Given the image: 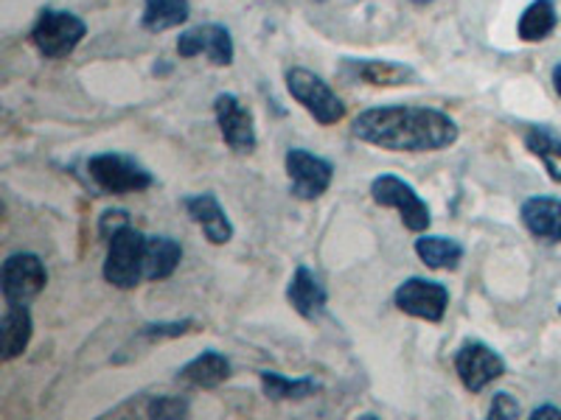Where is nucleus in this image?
I'll return each instance as SVG.
<instances>
[{"instance_id": "f257e3e1", "label": "nucleus", "mask_w": 561, "mask_h": 420, "mask_svg": "<svg viewBox=\"0 0 561 420\" xmlns=\"http://www.w3.org/2000/svg\"><path fill=\"white\" fill-rule=\"evenodd\" d=\"M351 135L385 152H440L460 138V129L447 113L435 107L390 104L359 113Z\"/></svg>"}, {"instance_id": "f03ea898", "label": "nucleus", "mask_w": 561, "mask_h": 420, "mask_svg": "<svg viewBox=\"0 0 561 420\" xmlns=\"http://www.w3.org/2000/svg\"><path fill=\"white\" fill-rule=\"evenodd\" d=\"M28 37L45 59H65L88 37V23L65 9H43L34 20Z\"/></svg>"}, {"instance_id": "7ed1b4c3", "label": "nucleus", "mask_w": 561, "mask_h": 420, "mask_svg": "<svg viewBox=\"0 0 561 420\" xmlns=\"http://www.w3.org/2000/svg\"><path fill=\"white\" fill-rule=\"evenodd\" d=\"M88 174L99 191L113 194V197H122V194H140L154 185V177L149 168H144L138 160L118 152L93 154V158L88 160Z\"/></svg>"}, {"instance_id": "20e7f679", "label": "nucleus", "mask_w": 561, "mask_h": 420, "mask_svg": "<svg viewBox=\"0 0 561 420\" xmlns=\"http://www.w3.org/2000/svg\"><path fill=\"white\" fill-rule=\"evenodd\" d=\"M287 90L289 96L312 115L320 127H332V124L343 121L345 118V104L343 98L329 88V82L312 73L307 68H293L287 70Z\"/></svg>"}, {"instance_id": "39448f33", "label": "nucleus", "mask_w": 561, "mask_h": 420, "mask_svg": "<svg viewBox=\"0 0 561 420\" xmlns=\"http://www.w3.org/2000/svg\"><path fill=\"white\" fill-rule=\"evenodd\" d=\"M144 247L147 236L133 224L115 233L107 242V261H104V280L115 289H135L144 280Z\"/></svg>"}, {"instance_id": "423d86ee", "label": "nucleus", "mask_w": 561, "mask_h": 420, "mask_svg": "<svg viewBox=\"0 0 561 420\" xmlns=\"http://www.w3.org/2000/svg\"><path fill=\"white\" fill-rule=\"evenodd\" d=\"M370 199L382 208L399 210V217L410 233H424L433 222L430 205L419 197L413 185L404 183L402 177H393V174H382L370 183Z\"/></svg>"}, {"instance_id": "0eeeda50", "label": "nucleus", "mask_w": 561, "mask_h": 420, "mask_svg": "<svg viewBox=\"0 0 561 420\" xmlns=\"http://www.w3.org/2000/svg\"><path fill=\"white\" fill-rule=\"evenodd\" d=\"M48 283V269L34 253H14L0 269V292L7 303H28Z\"/></svg>"}, {"instance_id": "6e6552de", "label": "nucleus", "mask_w": 561, "mask_h": 420, "mask_svg": "<svg viewBox=\"0 0 561 420\" xmlns=\"http://www.w3.org/2000/svg\"><path fill=\"white\" fill-rule=\"evenodd\" d=\"M284 166H287L289 191H293V197L304 199V202L323 197L334 179L332 163L320 158V154L307 152V149H289L287 158H284Z\"/></svg>"}, {"instance_id": "1a4fd4ad", "label": "nucleus", "mask_w": 561, "mask_h": 420, "mask_svg": "<svg viewBox=\"0 0 561 420\" xmlns=\"http://www.w3.org/2000/svg\"><path fill=\"white\" fill-rule=\"evenodd\" d=\"M393 303L399 312L410 314V317L440 323L449 308V289L438 280L408 278L393 292Z\"/></svg>"}, {"instance_id": "9d476101", "label": "nucleus", "mask_w": 561, "mask_h": 420, "mask_svg": "<svg viewBox=\"0 0 561 420\" xmlns=\"http://www.w3.org/2000/svg\"><path fill=\"white\" fill-rule=\"evenodd\" d=\"M455 370L469 393H483L489 384L505 376V359L491 345L469 339L455 353Z\"/></svg>"}, {"instance_id": "9b49d317", "label": "nucleus", "mask_w": 561, "mask_h": 420, "mask_svg": "<svg viewBox=\"0 0 561 420\" xmlns=\"http://www.w3.org/2000/svg\"><path fill=\"white\" fill-rule=\"evenodd\" d=\"M214 115H217L219 132H222L225 143H228L233 152H253L255 143H259L253 113H250L233 93H219V96L214 98Z\"/></svg>"}, {"instance_id": "f8f14e48", "label": "nucleus", "mask_w": 561, "mask_h": 420, "mask_svg": "<svg viewBox=\"0 0 561 420\" xmlns=\"http://www.w3.org/2000/svg\"><path fill=\"white\" fill-rule=\"evenodd\" d=\"M178 54L183 59L205 54L210 65L228 68L233 57H237V48H233V37H230L228 28L219 26V23H203V26H194L180 34Z\"/></svg>"}, {"instance_id": "ddd939ff", "label": "nucleus", "mask_w": 561, "mask_h": 420, "mask_svg": "<svg viewBox=\"0 0 561 420\" xmlns=\"http://www.w3.org/2000/svg\"><path fill=\"white\" fill-rule=\"evenodd\" d=\"M340 73L351 82H365L374 88H402L419 82V73L410 65L390 62V59H345Z\"/></svg>"}, {"instance_id": "4468645a", "label": "nucleus", "mask_w": 561, "mask_h": 420, "mask_svg": "<svg viewBox=\"0 0 561 420\" xmlns=\"http://www.w3.org/2000/svg\"><path fill=\"white\" fill-rule=\"evenodd\" d=\"M185 213L192 217L194 224H199L210 244H228L233 238V224H230L228 213L219 205L214 194H194V197L183 199Z\"/></svg>"}, {"instance_id": "2eb2a0df", "label": "nucleus", "mask_w": 561, "mask_h": 420, "mask_svg": "<svg viewBox=\"0 0 561 420\" xmlns=\"http://www.w3.org/2000/svg\"><path fill=\"white\" fill-rule=\"evenodd\" d=\"M34 319L28 312V303H7V312L0 319V359L3 362H14L23 357L32 342Z\"/></svg>"}, {"instance_id": "dca6fc26", "label": "nucleus", "mask_w": 561, "mask_h": 420, "mask_svg": "<svg viewBox=\"0 0 561 420\" xmlns=\"http://www.w3.org/2000/svg\"><path fill=\"white\" fill-rule=\"evenodd\" d=\"M523 224L530 236L545 244L561 242V199L556 197H530L523 202Z\"/></svg>"}, {"instance_id": "f3484780", "label": "nucleus", "mask_w": 561, "mask_h": 420, "mask_svg": "<svg viewBox=\"0 0 561 420\" xmlns=\"http://www.w3.org/2000/svg\"><path fill=\"white\" fill-rule=\"evenodd\" d=\"M287 300L289 306L300 314L304 319H318L325 312V303H329V294H325L323 283L318 280V275L309 267L295 269L293 280L287 287Z\"/></svg>"}, {"instance_id": "a211bd4d", "label": "nucleus", "mask_w": 561, "mask_h": 420, "mask_svg": "<svg viewBox=\"0 0 561 420\" xmlns=\"http://www.w3.org/2000/svg\"><path fill=\"white\" fill-rule=\"evenodd\" d=\"M183 261V247L172 236H147L144 247V278L167 280Z\"/></svg>"}, {"instance_id": "6ab92c4d", "label": "nucleus", "mask_w": 561, "mask_h": 420, "mask_svg": "<svg viewBox=\"0 0 561 420\" xmlns=\"http://www.w3.org/2000/svg\"><path fill=\"white\" fill-rule=\"evenodd\" d=\"M230 376V362L217 353V350H203L199 357H194L192 362L180 368L178 378L185 384H192V387H203V389H214L219 387L222 382H228Z\"/></svg>"}, {"instance_id": "aec40b11", "label": "nucleus", "mask_w": 561, "mask_h": 420, "mask_svg": "<svg viewBox=\"0 0 561 420\" xmlns=\"http://www.w3.org/2000/svg\"><path fill=\"white\" fill-rule=\"evenodd\" d=\"M559 26V12H556L553 0H534L519 14L517 34L523 43H542Z\"/></svg>"}, {"instance_id": "412c9836", "label": "nucleus", "mask_w": 561, "mask_h": 420, "mask_svg": "<svg viewBox=\"0 0 561 420\" xmlns=\"http://www.w3.org/2000/svg\"><path fill=\"white\" fill-rule=\"evenodd\" d=\"M188 14H192V0H147L140 26L147 28V32L160 34L183 26Z\"/></svg>"}, {"instance_id": "4be33fe9", "label": "nucleus", "mask_w": 561, "mask_h": 420, "mask_svg": "<svg viewBox=\"0 0 561 420\" xmlns=\"http://www.w3.org/2000/svg\"><path fill=\"white\" fill-rule=\"evenodd\" d=\"M415 255L430 269H458L463 261V244L447 236H421L415 238Z\"/></svg>"}, {"instance_id": "5701e85b", "label": "nucleus", "mask_w": 561, "mask_h": 420, "mask_svg": "<svg viewBox=\"0 0 561 420\" xmlns=\"http://www.w3.org/2000/svg\"><path fill=\"white\" fill-rule=\"evenodd\" d=\"M262 389L270 401H304L309 395L318 393V382L314 378H287L275 373V370H262Z\"/></svg>"}, {"instance_id": "b1692460", "label": "nucleus", "mask_w": 561, "mask_h": 420, "mask_svg": "<svg viewBox=\"0 0 561 420\" xmlns=\"http://www.w3.org/2000/svg\"><path fill=\"white\" fill-rule=\"evenodd\" d=\"M525 147L530 154L542 160L545 168H548L550 179L561 183V138L550 132L548 127H530L525 132Z\"/></svg>"}, {"instance_id": "393cba45", "label": "nucleus", "mask_w": 561, "mask_h": 420, "mask_svg": "<svg viewBox=\"0 0 561 420\" xmlns=\"http://www.w3.org/2000/svg\"><path fill=\"white\" fill-rule=\"evenodd\" d=\"M188 412H192V404H188V398H180V395H158V398L147 404L149 418L174 420L185 418Z\"/></svg>"}, {"instance_id": "a878e982", "label": "nucleus", "mask_w": 561, "mask_h": 420, "mask_svg": "<svg viewBox=\"0 0 561 420\" xmlns=\"http://www.w3.org/2000/svg\"><path fill=\"white\" fill-rule=\"evenodd\" d=\"M124 228H129V213L127 210H104L102 219H99V236L104 242L115 236V233H122Z\"/></svg>"}, {"instance_id": "bb28decb", "label": "nucleus", "mask_w": 561, "mask_h": 420, "mask_svg": "<svg viewBox=\"0 0 561 420\" xmlns=\"http://www.w3.org/2000/svg\"><path fill=\"white\" fill-rule=\"evenodd\" d=\"M194 325V319H183V323H152V325H144V331H140V337L147 339H163V337H180V334H185L188 328Z\"/></svg>"}, {"instance_id": "cd10ccee", "label": "nucleus", "mask_w": 561, "mask_h": 420, "mask_svg": "<svg viewBox=\"0 0 561 420\" xmlns=\"http://www.w3.org/2000/svg\"><path fill=\"white\" fill-rule=\"evenodd\" d=\"M489 418H494V420L519 418L517 398H511L508 393H497V395H494V401H491V407H489Z\"/></svg>"}, {"instance_id": "c85d7f7f", "label": "nucleus", "mask_w": 561, "mask_h": 420, "mask_svg": "<svg viewBox=\"0 0 561 420\" xmlns=\"http://www.w3.org/2000/svg\"><path fill=\"white\" fill-rule=\"evenodd\" d=\"M530 418H534V420H539V418L559 420L561 418V409L559 407H550V404H545V407H536L534 412H530Z\"/></svg>"}, {"instance_id": "c756f323", "label": "nucleus", "mask_w": 561, "mask_h": 420, "mask_svg": "<svg viewBox=\"0 0 561 420\" xmlns=\"http://www.w3.org/2000/svg\"><path fill=\"white\" fill-rule=\"evenodd\" d=\"M553 88H556V93H559V98H561V65H556V68H553Z\"/></svg>"}, {"instance_id": "7c9ffc66", "label": "nucleus", "mask_w": 561, "mask_h": 420, "mask_svg": "<svg viewBox=\"0 0 561 420\" xmlns=\"http://www.w3.org/2000/svg\"><path fill=\"white\" fill-rule=\"evenodd\" d=\"M410 3H415V7H427V3H433V0H410Z\"/></svg>"}, {"instance_id": "2f4dec72", "label": "nucleus", "mask_w": 561, "mask_h": 420, "mask_svg": "<svg viewBox=\"0 0 561 420\" xmlns=\"http://www.w3.org/2000/svg\"><path fill=\"white\" fill-rule=\"evenodd\" d=\"M559 312H561V306H559Z\"/></svg>"}]
</instances>
